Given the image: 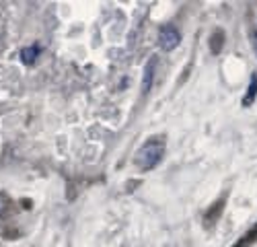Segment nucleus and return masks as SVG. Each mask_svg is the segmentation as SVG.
I'll list each match as a JSON object with an SVG mask.
<instances>
[{"label": "nucleus", "mask_w": 257, "mask_h": 247, "mask_svg": "<svg viewBox=\"0 0 257 247\" xmlns=\"http://www.w3.org/2000/svg\"><path fill=\"white\" fill-rule=\"evenodd\" d=\"M167 151V140L165 136H153L148 138L134 155V165L140 171H151L163 161Z\"/></svg>", "instance_id": "1"}, {"label": "nucleus", "mask_w": 257, "mask_h": 247, "mask_svg": "<svg viewBox=\"0 0 257 247\" xmlns=\"http://www.w3.org/2000/svg\"><path fill=\"white\" fill-rule=\"evenodd\" d=\"M181 44V33L173 23H165L159 29V48L163 52H173Z\"/></svg>", "instance_id": "2"}, {"label": "nucleus", "mask_w": 257, "mask_h": 247, "mask_svg": "<svg viewBox=\"0 0 257 247\" xmlns=\"http://www.w3.org/2000/svg\"><path fill=\"white\" fill-rule=\"evenodd\" d=\"M157 64H159V58L153 56L151 60L146 62L144 66V72H142V95H148L153 89V82H155V74H157Z\"/></svg>", "instance_id": "3"}, {"label": "nucleus", "mask_w": 257, "mask_h": 247, "mask_svg": "<svg viewBox=\"0 0 257 247\" xmlns=\"http://www.w3.org/2000/svg\"><path fill=\"white\" fill-rule=\"evenodd\" d=\"M224 204H226V200L224 198H220L214 206H210V208L206 210V218H204V224L206 226H212L214 222H216L218 218H220V212H222V208H224Z\"/></svg>", "instance_id": "4"}, {"label": "nucleus", "mask_w": 257, "mask_h": 247, "mask_svg": "<svg viewBox=\"0 0 257 247\" xmlns=\"http://www.w3.org/2000/svg\"><path fill=\"white\" fill-rule=\"evenodd\" d=\"M255 241H257V224H253L251 229H249V231H247V233H245L237 243H234L232 247H251Z\"/></svg>", "instance_id": "5"}, {"label": "nucleus", "mask_w": 257, "mask_h": 247, "mask_svg": "<svg viewBox=\"0 0 257 247\" xmlns=\"http://www.w3.org/2000/svg\"><path fill=\"white\" fill-rule=\"evenodd\" d=\"M37 58H39V46H29L21 52V60H23V64H27V66H31Z\"/></svg>", "instance_id": "6"}, {"label": "nucleus", "mask_w": 257, "mask_h": 247, "mask_svg": "<svg viewBox=\"0 0 257 247\" xmlns=\"http://www.w3.org/2000/svg\"><path fill=\"white\" fill-rule=\"evenodd\" d=\"M255 97H257V74H251L249 89H247V93H245V97H243V103H245V105H251Z\"/></svg>", "instance_id": "7"}, {"label": "nucleus", "mask_w": 257, "mask_h": 247, "mask_svg": "<svg viewBox=\"0 0 257 247\" xmlns=\"http://www.w3.org/2000/svg\"><path fill=\"white\" fill-rule=\"evenodd\" d=\"M222 44H224V33H222V31H214V35H212V39H210V48H212V52H214V54H218L220 48H222Z\"/></svg>", "instance_id": "8"}, {"label": "nucleus", "mask_w": 257, "mask_h": 247, "mask_svg": "<svg viewBox=\"0 0 257 247\" xmlns=\"http://www.w3.org/2000/svg\"><path fill=\"white\" fill-rule=\"evenodd\" d=\"M251 48H253V52H255V56H257V29L251 31Z\"/></svg>", "instance_id": "9"}, {"label": "nucleus", "mask_w": 257, "mask_h": 247, "mask_svg": "<svg viewBox=\"0 0 257 247\" xmlns=\"http://www.w3.org/2000/svg\"><path fill=\"white\" fill-rule=\"evenodd\" d=\"M5 204H7V202H5V198H3V196H0V212H3V210H5Z\"/></svg>", "instance_id": "10"}]
</instances>
